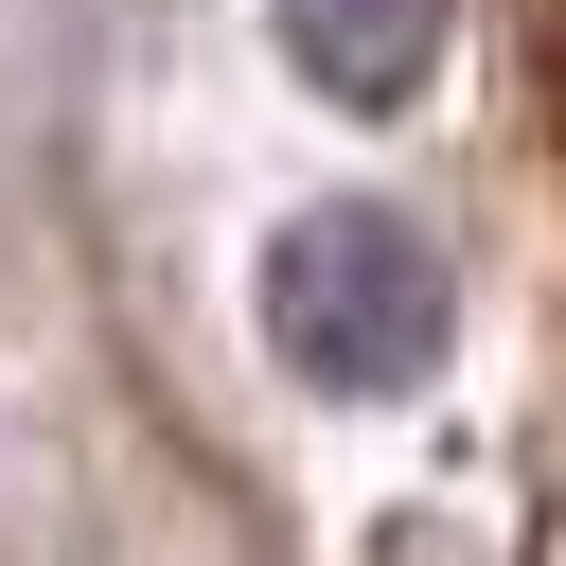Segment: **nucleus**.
<instances>
[{
  "mask_svg": "<svg viewBox=\"0 0 566 566\" xmlns=\"http://www.w3.org/2000/svg\"><path fill=\"white\" fill-rule=\"evenodd\" d=\"M248 301H265V354H283L301 389H336V407H389V389H424V371H442V318H460L442 248H424L407 212H371V195H318V212H283Z\"/></svg>",
  "mask_w": 566,
  "mask_h": 566,
  "instance_id": "f257e3e1",
  "label": "nucleus"
},
{
  "mask_svg": "<svg viewBox=\"0 0 566 566\" xmlns=\"http://www.w3.org/2000/svg\"><path fill=\"white\" fill-rule=\"evenodd\" d=\"M265 18H283V71H301L318 106L389 124V106L442 71V18H460V0H265Z\"/></svg>",
  "mask_w": 566,
  "mask_h": 566,
  "instance_id": "f03ea898",
  "label": "nucleus"
}]
</instances>
